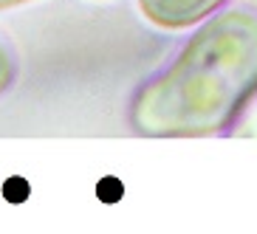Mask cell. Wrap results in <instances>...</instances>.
<instances>
[{"label":"cell","instance_id":"obj_2","mask_svg":"<svg viewBox=\"0 0 257 234\" xmlns=\"http://www.w3.org/2000/svg\"><path fill=\"white\" fill-rule=\"evenodd\" d=\"M223 0H139V6L156 26L164 29H187L209 17Z\"/></svg>","mask_w":257,"mask_h":234},{"label":"cell","instance_id":"obj_3","mask_svg":"<svg viewBox=\"0 0 257 234\" xmlns=\"http://www.w3.org/2000/svg\"><path fill=\"white\" fill-rule=\"evenodd\" d=\"M15 74H17L15 51H12V46H9L6 40L0 37V93L12 88V82H15Z\"/></svg>","mask_w":257,"mask_h":234},{"label":"cell","instance_id":"obj_1","mask_svg":"<svg viewBox=\"0 0 257 234\" xmlns=\"http://www.w3.org/2000/svg\"><path fill=\"white\" fill-rule=\"evenodd\" d=\"M254 93L257 12L229 9L139 88L130 121L144 136H212L229 127Z\"/></svg>","mask_w":257,"mask_h":234},{"label":"cell","instance_id":"obj_4","mask_svg":"<svg viewBox=\"0 0 257 234\" xmlns=\"http://www.w3.org/2000/svg\"><path fill=\"white\" fill-rule=\"evenodd\" d=\"M20 3H29V0H0V9H12V6H20Z\"/></svg>","mask_w":257,"mask_h":234}]
</instances>
